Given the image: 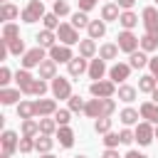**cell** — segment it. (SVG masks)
<instances>
[{
    "mask_svg": "<svg viewBox=\"0 0 158 158\" xmlns=\"http://www.w3.org/2000/svg\"><path fill=\"white\" fill-rule=\"evenodd\" d=\"M44 15H47V12H44V5H42V0H30V2L22 7V12H20L22 22H27V25H32V22L42 20Z\"/></svg>",
    "mask_w": 158,
    "mask_h": 158,
    "instance_id": "cell-1",
    "label": "cell"
},
{
    "mask_svg": "<svg viewBox=\"0 0 158 158\" xmlns=\"http://www.w3.org/2000/svg\"><path fill=\"white\" fill-rule=\"evenodd\" d=\"M136 141H138V146H151L153 143V138H156V123H151V121H141V123H136Z\"/></svg>",
    "mask_w": 158,
    "mask_h": 158,
    "instance_id": "cell-2",
    "label": "cell"
},
{
    "mask_svg": "<svg viewBox=\"0 0 158 158\" xmlns=\"http://www.w3.org/2000/svg\"><path fill=\"white\" fill-rule=\"evenodd\" d=\"M57 37H59V42L62 44H79L81 40H79V30L72 25V22H62L59 27H57Z\"/></svg>",
    "mask_w": 158,
    "mask_h": 158,
    "instance_id": "cell-3",
    "label": "cell"
},
{
    "mask_svg": "<svg viewBox=\"0 0 158 158\" xmlns=\"http://www.w3.org/2000/svg\"><path fill=\"white\" fill-rule=\"evenodd\" d=\"M116 40H118V42H116V44H118V49H121V52H126V54H131V52H136V49L141 47V40H138L131 30H121Z\"/></svg>",
    "mask_w": 158,
    "mask_h": 158,
    "instance_id": "cell-4",
    "label": "cell"
},
{
    "mask_svg": "<svg viewBox=\"0 0 158 158\" xmlns=\"http://www.w3.org/2000/svg\"><path fill=\"white\" fill-rule=\"evenodd\" d=\"M89 91H91V96L109 99V96H114V94H116V84H114L111 79H99V81H91Z\"/></svg>",
    "mask_w": 158,
    "mask_h": 158,
    "instance_id": "cell-5",
    "label": "cell"
},
{
    "mask_svg": "<svg viewBox=\"0 0 158 158\" xmlns=\"http://www.w3.org/2000/svg\"><path fill=\"white\" fill-rule=\"evenodd\" d=\"M44 59H47V57H44V47H40V44H37V47L27 49V52L22 54V59H20V62H22V67H25V69H32V67H40Z\"/></svg>",
    "mask_w": 158,
    "mask_h": 158,
    "instance_id": "cell-6",
    "label": "cell"
},
{
    "mask_svg": "<svg viewBox=\"0 0 158 158\" xmlns=\"http://www.w3.org/2000/svg\"><path fill=\"white\" fill-rule=\"evenodd\" d=\"M49 89H52L54 99H69L72 96V84H69L67 77H54L52 84H49Z\"/></svg>",
    "mask_w": 158,
    "mask_h": 158,
    "instance_id": "cell-7",
    "label": "cell"
},
{
    "mask_svg": "<svg viewBox=\"0 0 158 158\" xmlns=\"http://www.w3.org/2000/svg\"><path fill=\"white\" fill-rule=\"evenodd\" d=\"M49 59H54L57 64H69V59L74 57V52H72V47L69 44H54V47H49Z\"/></svg>",
    "mask_w": 158,
    "mask_h": 158,
    "instance_id": "cell-8",
    "label": "cell"
},
{
    "mask_svg": "<svg viewBox=\"0 0 158 158\" xmlns=\"http://www.w3.org/2000/svg\"><path fill=\"white\" fill-rule=\"evenodd\" d=\"M84 114H86L89 118H99V116H106V99H99V96L89 99V101H86V106H84Z\"/></svg>",
    "mask_w": 158,
    "mask_h": 158,
    "instance_id": "cell-9",
    "label": "cell"
},
{
    "mask_svg": "<svg viewBox=\"0 0 158 158\" xmlns=\"http://www.w3.org/2000/svg\"><path fill=\"white\" fill-rule=\"evenodd\" d=\"M131 64H123V62H116L111 69H109V79L114 81V84H123L126 79H128V74H131Z\"/></svg>",
    "mask_w": 158,
    "mask_h": 158,
    "instance_id": "cell-10",
    "label": "cell"
},
{
    "mask_svg": "<svg viewBox=\"0 0 158 158\" xmlns=\"http://www.w3.org/2000/svg\"><path fill=\"white\" fill-rule=\"evenodd\" d=\"M0 146H2V153H15V151H20V138H17V133L15 131H2V136H0Z\"/></svg>",
    "mask_w": 158,
    "mask_h": 158,
    "instance_id": "cell-11",
    "label": "cell"
},
{
    "mask_svg": "<svg viewBox=\"0 0 158 158\" xmlns=\"http://www.w3.org/2000/svg\"><path fill=\"white\" fill-rule=\"evenodd\" d=\"M141 22L146 27V32H158V10L151 5V7H143L141 12Z\"/></svg>",
    "mask_w": 158,
    "mask_h": 158,
    "instance_id": "cell-12",
    "label": "cell"
},
{
    "mask_svg": "<svg viewBox=\"0 0 158 158\" xmlns=\"http://www.w3.org/2000/svg\"><path fill=\"white\" fill-rule=\"evenodd\" d=\"M57 111V101L54 99H35V116H54Z\"/></svg>",
    "mask_w": 158,
    "mask_h": 158,
    "instance_id": "cell-13",
    "label": "cell"
},
{
    "mask_svg": "<svg viewBox=\"0 0 158 158\" xmlns=\"http://www.w3.org/2000/svg\"><path fill=\"white\" fill-rule=\"evenodd\" d=\"M15 81H17V89L22 91V94H30V86H32V81H35V77L30 74V69H17L15 72Z\"/></svg>",
    "mask_w": 158,
    "mask_h": 158,
    "instance_id": "cell-14",
    "label": "cell"
},
{
    "mask_svg": "<svg viewBox=\"0 0 158 158\" xmlns=\"http://www.w3.org/2000/svg\"><path fill=\"white\" fill-rule=\"evenodd\" d=\"M67 69H69V77H81V74L89 69V64H86V57H81V54L72 57V59H69V64H67Z\"/></svg>",
    "mask_w": 158,
    "mask_h": 158,
    "instance_id": "cell-15",
    "label": "cell"
},
{
    "mask_svg": "<svg viewBox=\"0 0 158 158\" xmlns=\"http://www.w3.org/2000/svg\"><path fill=\"white\" fill-rule=\"evenodd\" d=\"M86 74H89V79H94V81L104 79V74H106V62H104L101 57L91 59V62H89V69H86Z\"/></svg>",
    "mask_w": 158,
    "mask_h": 158,
    "instance_id": "cell-16",
    "label": "cell"
},
{
    "mask_svg": "<svg viewBox=\"0 0 158 158\" xmlns=\"http://www.w3.org/2000/svg\"><path fill=\"white\" fill-rule=\"evenodd\" d=\"M138 111H141V118H143V121L158 123V104H156V101H143Z\"/></svg>",
    "mask_w": 158,
    "mask_h": 158,
    "instance_id": "cell-17",
    "label": "cell"
},
{
    "mask_svg": "<svg viewBox=\"0 0 158 158\" xmlns=\"http://www.w3.org/2000/svg\"><path fill=\"white\" fill-rule=\"evenodd\" d=\"M0 104H2V106L20 104V89H7V86H2V89H0Z\"/></svg>",
    "mask_w": 158,
    "mask_h": 158,
    "instance_id": "cell-18",
    "label": "cell"
},
{
    "mask_svg": "<svg viewBox=\"0 0 158 158\" xmlns=\"http://www.w3.org/2000/svg\"><path fill=\"white\" fill-rule=\"evenodd\" d=\"M57 141H59L62 148H72L74 146V131L69 126H59L57 128Z\"/></svg>",
    "mask_w": 158,
    "mask_h": 158,
    "instance_id": "cell-19",
    "label": "cell"
},
{
    "mask_svg": "<svg viewBox=\"0 0 158 158\" xmlns=\"http://www.w3.org/2000/svg\"><path fill=\"white\" fill-rule=\"evenodd\" d=\"M128 59H131L128 64H131L133 69H143V67H146V64L151 62L148 52H143V49H136V52H131V54H128Z\"/></svg>",
    "mask_w": 158,
    "mask_h": 158,
    "instance_id": "cell-20",
    "label": "cell"
},
{
    "mask_svg": "<svg viewBox=\"0 0 158 158\" xmlns=\"http://www.w3.org/2000/svg\"><path fill=\"white\" fill-rule=\"evenodd\" d=\"M118 15H121V7L116 2H106L101 7V20L104 22H114V20H118Z\"/></svg>",
    "mask_w": 158,
    "mask_h": 158,
    "instance_id": "cell-21",
    "label": "cell"
},
{
    "mask_svg": "<svg viewBox=\"0 0 158 158\" xmlns=\"http://www.w3.org/2000/svg\"><path fill=\"white\" fill-rule=\"evenodd\" d=\"M118 25H121L123 30H133V27L138 25V15H136L133 10H123V12L118 15Z\"/></svg>",
    "mask_w": 158,
    "mask_h": 158,
    "instance_id": "cell-22",
    "label": "cell"
},
{
    "mask_svg": "<svg viewBox=\"0 0 158 158\" xmlns=\"http://www.w3.org/2000/svg\"><path fill=\"white\" fill-rule=\"evenodd\" d=\"M86 32H89L91 40H101V37L106 35V22H104V20H91L89 27H86Z\"/></svg>",
    "mask_w": 158,
    "mask_h": 158,
    "instance_id": "cell-23",
    "label": "cell"
},
{
    "mask_svg": "<svg viewBox=\"0 0 158 158\" xmlns=\"http://www.w3.org/2000/svg\"><path fill=\"white\" fill-rule=\"evenodd\" d=\"M35 40H37V44H40V47H44V49H49V47H54V44H57V42H54V40H57L54 30H42V32H37V37H35Z\"/></svg>",
    "mask_w": 158,
    "mask_h": 158,
    "instance_id": "cell-24",
    "label": "cell"
},
{
    "mask_svg": "<svg viewBox=\"0 0 158 158\" xmlns=\"http://www.w3.org/2000/svg\"><path fill=\"white\" fill-rule=\"evenodd\" d=\"M37 69H40V79H54L57 77V62L54 59H44Z\"/></svg>",
    "mask_w": 158,
    "mask_h": 158,
    "instance_id": "cell-25",
    "label": "cell"
},
{
    "mask_svg": "<svg viewBox=\"0 0 158 158\" xmlns=\"http://www.w3.org/2000/svg\"><path fill=\"white\" fill-rule=\"evenodd\" d=\"M20 12H22V10H17L12 2H2V5H0V20H2V22H10V20L20 17Z\"/></svg>",
    "mask_w": 158,
    "mask_h": 158,
    "instance_id": "cell-26",
    "label": "cell"
},
{
    "mask_svg": "<svg viewBox=\"0 0 158 158\" xmlns=\"http://www.w3.org/2000/svg\"><path fill=\"white\" fill-rule=\"evenodd\" d=\"M118 44H114V42H106V44H101L99 47V57L104 59V62H109V59H116L118 57Z\"/></svg>",
    "mask_w": 158,
    "mask_h": 158,
    "instance_id": "cell-27",
    "label": "cell"
},
{
    "mask_svg": "<svg viewBox=\"0 0 158 158\" xmlns=\"http://www.w3.org/2000/svg\"><path fill=\"white\" fill-rule=\"evenodd\" d=\"M156 86H158V79H156L153 74H143V77L138 79V91H143V94H153Z\"/></svg>",
    "mask_w": 158,
    "mask_h": 158,
    "instance_id": "cell-28",
    "label": "cell"
},
{
    "mask_svg": "<svg viewBox=\"0 0 158 158\" xmlns=\"http://www.w3.org/2000/svg\"><path fill=\"white\" fill-rule=\"evenodd\" d=\"M118 118H121V123H123V126H133V123H138V118H141V111H136V109L126 106V109L118 114Z\"/></svg>",
    "mask_w": 158,
    "mask_h": 158,
    "instance_id": "cell-29",
    "label": "cell"
},
{
    "mask_svg": "<svg viewBox=\"0 0 158 158\" xmlns=\"http://www.w3.org/2000/svg\"><path fill=\"white\" fill-rule=\"evenodd\" d=\"M57 128H59V123L54 121V116H52V118H49V116H42V118H40V133H44V136H54Z\"/></svg>",
    "mask_w": 158,
    "mask_h": 158,
    "instance_id": "cell-30",
    "label": "cell"
},
{
    "mask_svg": "<svg viewBox=\"0 0 158 158\" xmlns=\"http://www.w3.org/2000/svg\"><path fill=\"white\" fill-rule=\"evenodd\" d=\"M20 131H22V136L35 138V136H40V121H35V118H22Z\"/></svg>",
    "mask_w": 158,
    "mask_h": 158,
    "instance_id": "cell-31",
    "label": "cell"
},
{
    "mask_svg": "<svg viewBox=\"0 0 158 158\" xmlns=\"http://www.w3.org/2000/svg\"><path fill=\"white\" fill-rule=\"evenodd\" d=\"M52 146H54V138L52 136H44V133H40V138H35V151L42 156V153H49L52 151Z\"/></svg>",
    "mask_w": 158,
    "mask_h": 158,
    "instance_id": "cell-32",
    "label": "cell"
},
{
    "mask_svg": "<svg viewBox=\"0 0 158 158\" xmlns=\"http://www.w3.org/2000/svg\"><path fill=\"white\" fill-rule=\"evenodd\" d=\"M141 49L143 52H156L158 49V32H146L141 37Z\"/></svg>",
    "mask_w": 158,
    "mask_h": 158,
    "instance_id": "cell-33",
    "label": "cell"
},
{
    "mask_svg": "<svg viewBox=\"0 0 158 158\" xmlns=\"http://www.w3.org/2000/svg\"><path fill=\"white\" fill-rule=\"evenodd\" d=\"M118 99L121 101H126V104H131L133 99H136V94H138V89L136 86H131V84H118Z\"/></svg>",
    "mask_w": 158,
    "mask_h": 158,
    "instance_id": "cell-34",
    "label": "cell"
},
{
    "mask_svg": "<svg viewBox=\"0 0 158 158\" xmlns=\"http://www.w3.org/2000/svg\"><path fill=\"white\" fill-rule=\"evenodd\" d=\"M79 54H81V57H86V59H91V57L96 54V42H94L91 37L81 40V42H79Z\"/></svg>",
    "mask_w": 158,
    "mask_h": 158,
    "instance_id": "cell-35",
    "label": "cell"
},
{
    "mask_svg": "<svg viewBox=\"0 0 158 158\" xmlns=\"http://www.w3.org/2000/svg\"><path fill=\"white\" fill-rule=\"evenodd\" d=\"M17 116L20 118H35V101H20L17 104Z\"/></svg>",
    "mask_w": 158,
    "mask_h": 158,
    "instance_id": "cell-36",
    "label": "cell"
},
{
    "mask_svg": "<svg viewBox=\"0 0 158 158\" xmlns=\"http://www.w3.org/2000/svg\"><path fill=\"white\" fill-rule=\"evenodd\" d=\"M94 131L101 133V136L109 133V131H111V118H109V116H99V118L94 121Z\"/></svg>",
    "mask_w": 158,
    "mask_h": 158,
    "instance_id": "cell-37",
    "label": "cell"
},
{
    "mask_svg": "<svg viewBox=\"0 0 158 158\" xmlns=\"http://www.w3.org/2000/svg\"><path fill=\"white\" fill-rule=\"evenodd\" d=\"M89 17H86V12H81V10H77L74 15H72V25L77 27V30H81V27H89Z\"/></svg>",
    "mask_w": 158,
    "mask_h": 158,
    "instance_id": "cell-38",
    "label": "cell"
},
{
    "mask_svg": "<svg viewBox=\"0 0 158 158\" xmlns=\"http://www.w3.org/2000/svg\"><path fill=\"white\" fill-rule=\"evenodd\" d=\"M15 37H20V27L15 25V22H5V27H2V40H15Z\"/></svg>",
    "mask_w": 158,
    "mask_h": 158,
    "instance_id": "cell-39",
    "label": "cell"
},
{
    "mask_svg": "<svg viewBox=\"0 0 158 158\" xmlns=\"http://www.w3.org/2000/svg\"><path fill=\"white\" fill-rule=\"evenodd\" d=\"M5 42H7V40H5ZM7 49H10V54H17V57L27 52V49H25V42H22L20 37H15V40H10V42H7Z\"/></svg>",
    "mask_w": 158,
    "mask_h": 158,
    "instance_id": "cell-40",
    "label": "cell"
},
{
    "mask_svg": "<svg viewBox=\"0 0 158 158\" xmlns=\"http://www.w3.org/2000/svg\"><path fill=\"white\" fill-rule=\"evenodd\" d=\"M42 22H44V30H54V32H57V27L62 25V22H59V15H54V12H47V15L42 17Z\"/></svg>",
    "mask_w": 158,
    "mask_h": 158,
    "instance_id": "cell-41",
    "label": "cell"
},
{
    "mask_svg": "<svg viewBox=\"0 0 158 158\" xmlns=\"http://www.w3.org/2000/svg\"><path fill=\"white\" fill-rule=\"evenodd\" d=\"M54 121H57L59 126H69V121H72V111H69V109H57V111H54Z\"/></svg>",
    "mask_w": 158,
    "mask_h": 158,
    "instance_id": "cell-42",
    "label": "cell"
},
{
    "mask_svg": "<svg viewBox=\"0 0 158 158\" xmlns=\"http://www.w3.org/2000/svg\"><path fill=\"white\" fill-rule=\"evenodd\" d=\"M47 91V81L44 79H35L32 86H30V96H42Z\"/></svg>",
    "mask_w": 158,
    "mask_h": 158,
    "instance_id": "cell-43",
    "label": "cell"
},
{
    "mask_svg": "<svg viewBox=\"0 0 158 158\" xmlns=\"http://www.w3.org/2000/svg\"><path fill=\"white\" fill-rule=\"evenodd\" d=\"M67 101H69V111H72V114H77V111H84V106H86V101H84L81 96H74V94H72Z\"/></svg>",
    "mask_w": 158,
    "mask_h": 158,
    "instance_id": "cell-44",
    "label": "cell"
},
{
    "mask_svg": "<svg viewBox=\"0 0 158 158\" xmlns=\"http://www.w3.org/2000/svg\"><path fill=\"white\" fill-rule=\"evenodd\" d=\"M52 12H54V15H59V17L69 15V2H67V0H54V5H52Z\"/></svg>",
    "mask_w": 158,
    "mask_h": 158,
    "instance_id": "cell-45",
    "label": "cell"
},
{
    "mask_svg": "<svg viewBox=\"0 0 158 158\" xmlns=\"http://www.w3.org/2000/svg\"><path fill=\"white\" fill-rule=\"evenodd\" d=\"M35 138H37V136H35ZM35 138L20 136V153H32V151H35Z\"/></svg>",
    "mask_w": 158,
    "mask_h": 158,
    "instance_id": "cell-46",
    "label": "cell"
},
{
    "mask_svg": "<svg viewBox=\"0 0 158 158\" xmlns=\"http://www.w3.org/2000/svg\"><path fill=\"white\" fill-rule=\"evenodd\" d=\"M101 141H104V146H106V148H116V146L121 143V138H118V133H114V131H109V133H104V138H101Z\"/></svg>",
    "mask_w": 158,
    "mask_h": 158,
    "instance_id": "cell-47",
    "label": "cell"
},
{
    "mask_svg": "<svg viewBox=\"0 0 158 158\" xmlns=\"http://www.w3.org/2000/svg\"><path fill=\"white\" fill-rule=\"evenodd\" d=\"M118 138H121V143H123V146H128V143H133V141H136V133L126 126V128H121V131H118Z\"/></svg>",
    "mask_w": 158,
    "mask_h": 158,
    "instance_id": "cell-48",
    "label": "cell"
},
{
    "mask_svg": "<svg viewBox=\"0 0 158 158\" xmlns=\"http://www.w3.org/2000/svg\"><path fill=\"white\" fill-rule=\"evenodd\" d=\"M10 81H12V72H10L7 67H0V84H2V86H7Z\"/></svg>",
    "mask_w": 158,
    "mask_h": 158,
    "instance_id": "cell-49",
    "label": "cell"
},
{
    "mask_svg": "<svg viewBox=\"0 0 158 158\" xmlns=\"http://www.w3.org/2000/svg\"><path fill=\"white\" fill-rule=\"evenodd\" d=\"M96 2H99V0H79V10H81V12H89V10L96 7Z\"/></svg>",
    "mask_w": 158,
    "mask_h": 158,
    "instance_id": "cell-50",
    "label": "cell"
},
{
    "mask_svg": "<svg viewBox=\"0 0 158 158\" xmlns=\"http://www.w3.org/2000/svg\"><path fill=\"white\" fill-rule=\"evenodd\" d=\"M116 5H118L121 10H131V7L136 5V0H116Z\"/></svg>",
    "mask_w": 158,
    "mask_h": 158,
    "instance_id": "cell-51",
    "label": "cell"
},
{
    "mask_svg": "<svg viewBox=\"0 0 158 158\" xmlns=\"http://www.w3.org/2000/svg\"><path fill=\"white\" fill-rule=\"evenodd\" d=\"M148 67H151V74L158 79V57H151V62H148Z\"/></svg>",
    "mask_w": 158,
    "mask_h": 158,
    "instance_id": "cell-52",
    "label": "cell"
},
{
    "mask_svg": "<svg viewBox=\"0 0 158 158\" xmlns=\"http://www.w3.org/2000/svg\"><path fill=\"white\" fill-rule=\"evenodd\" d=\"M101 158H121V156H118V151H116V148H106Z\"/></svg>",
    "mask_w": 158,
    "mask_h": 158,
    "instance_id": "cell-53",
    "label": "cell"
},
{
    "mask_svg": "<svg viewBox=\"0 0 158 158\" xmlns=\"http://www.w3.org/2000/svg\"><path fill=\"white\" fill-rule=\"evenodd\" d=\"M123 158H148V156H146V153H138V151H128Z\"/></svg>",
    "mask_w": 158,
    "mask_h": 158,
    "instance_id": "cell-54",
    "label": "cell"
},
{
    "mask_svg": "<svg viewBox=\"0 0 158 158\" xmlns=\"http://www.w3.org/2000/svg\"><path fill=\"white\" fill-rule=\"evenodd\" d=\"M151 99H153V101H156V104H158V86H156V89H153V94H151Z\"/></svg>",
    "mask_w": 158,
    "mask_h": 158,
    "instance_id": "cell-55",
    "label": "cell"
},
{
    "mask_svg": "<svg viewBox=\"0 0 158 158\" xmlns=\"http://www.w3.org/2000/svg\"><path fill=\"white\" fill-rule=\"evenodd\" d=\"M40 158H57V156H52V153H42Z\"/></svg>",
    "mask_w": 158,
    "mask_h": 158,
    "instance_id": "cell-56",
    "label": "cell"
},
{
    "mask_svg": "<svg viewBox=\"0 0 158 158\" xmlns=\"http://www.w3.org/2000/svg\"><path fill=\"white\" fill-rule=\"evenodd\" d=\"M0 158H10V153H2V156H0Z\"/></svg>",
    "mask_w": 158,
    "mask_h": 158,
    "instance_id": "cell-57",
    "label": "cell"
},
{
    "mask_svg": "<svg viewBox=\"0 0 158 158\" xmlns=\"http://www.w3.org/2000/svg\"><path fill=\"white\" fill-rule=\"evenodd\" d=\"M156 138H158V123H156Z\"/></svg>",
    "mask_w": 158,
    "mask_h": 158,
    "instance_id": "cell-58",
    "label": "cell"
},
{
    "mask_svg": "<svg viewBox=\"0 0 158 158\" xmlns=\"http://www.w3.org/2000/svg\"><path fill=\"white\" fill-rule=\"evenodd\" d=\"M74 158H86V156H74Z\"/></svg>",
    "mask_w": 158,
    "mask_h": 158,
    "instance_id": "cell-59",
    "label": "cell"
},
{
    "mask_svg": "<svg viewBox=\"0 0 158 158\" xmlns=\"http://www.w3.org/2000/svg\"><path fill=\"white\" fill-rule=\"evenodd\" d=\"M2 2H7V0H2Z\"/></svg>",
    "mask_w": 158,
    "mask_h": 158,
    "instance_id": "cell-60",
    "label": "cell"
},
{
    "mask_svg": "<svg viewBox=\"0 0 158 158\" xmlns=\"http://www.w3.org/2000/svg\"><path fill=\"white\" fill-rule=\"evenodd\" d=\"M156 5H158V0H156Z\"/></svg>",
    "mask_w": 158,
    "mask_h": 158,
    "instance_id": "cell-61",
    "label": "cell"
},
{
    "mask_svg": "<svg viewBox=\"0 0 158 158\" xmlns=\"http://www.w3.org/2000/svg\"><path fill=\"white\" fill-rule=\"evenodd\" d=\"M52 2H54V0H52Z\"/></svg>",
    "mask_w": 158,
    "mask_h": 158,
    "instance_id": "cell-62",
    "label": "cell"
}]
</instances>
